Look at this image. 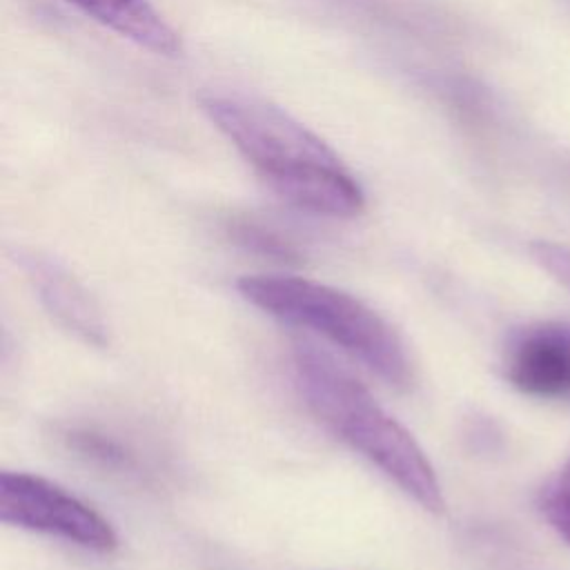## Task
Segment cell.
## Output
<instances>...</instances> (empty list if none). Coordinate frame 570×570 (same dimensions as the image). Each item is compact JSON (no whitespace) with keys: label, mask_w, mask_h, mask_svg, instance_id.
<instances>
[{"label":"cell","mask_w":570,"mask_h":570,"mask_svg":"<svg viewBox=\"0 0 570 570\" xmlns=\"http://www.w3.org/2000/svg\"><path fill=\"white\" fill-rule=\"evenodd\" d=\"M200 107L292 207L330 218H354L365 209V191L338 154L285 109L238 94L200 96Z\"/></svg>","instance_id":"obj_1"},{"label":"cell","mask_w":570,"mask_h":570,"mask_svg":"<svg viewBox=\"0 0 570 570\" xmlns=\"http://www.w3.org/2000/svg\"><path fill=\"white\" fill-rule=\"evenodd\" d=\"M292 370L309 412L428 512H443V488L423 448L374 394L327 352L294 345Z\"/></svg>","instance_id":"obj_2"},{"label":"cell","mask_w":570,"mask_h":570,"mask_svg":"<svg viewBox=\"0 0 570 570\" xmlns=\"http://www.w3.org/2000/svg\"><path fill=\"white\" fill-rule=\"evenodd\" d=\"M236 289L265 314L327 338L383 383L396 390L412 385L414 372L403 338L350 292L289 274H245Z\"/></svg>","instance_id":"obj_3"},{"label":"cell","mask_w":570,"mask_h":570,"mask_svg":"<svg viewBox=\"0 0 570 570\" xmlns=\"http://www.w3.org/2000/svg\"><path fill=\"white\" fill-rule=\"evenodd\" d=\"M0 519L7 525L49 534L91 552H114L118 534L109 519L62 485L29 472L0 474Z\"/></svg>","instance_id":"obj_4"},{"label":"cell","mask_w":570,"mask_h":570,"mask_svg":"<svg viewBox=\"0 0 570 570\" xmlns=\"http://www.w3.org/2000/svg\"><path fill=\"white\" fill-rule=\"evenodd\" d=\"M503 374L528 396H570V323L534 321L512 332L503 350Z\"/></svg>","instance_id":"obj_5"},{"label":"cell","mask_w":570,"mask_h":570,"mask_svg":"<svg viewBox=\"0 0 570 570\" xmlns=\"http://www.w3.org/2000/svg\"><path fill=\"white\" fill-rule=\"evenodd\" d=\"M22 267L40 303L62 330L87 345L105 347L109 343V330L98 303L69 269L40 254L24 256Z\"/></svg>","instance_id":"obj_6"},{"label":"cell","mask_w":570,"mask_h":570,"mask_svg":"<svg viewBox=\"0 0 570 570\" xmlns=\"http://www.w3.org/2000/svg\"><path fill=\"white\" fill-rule=\"evenodd\" d=\"M58 439L67 452L100 472L142 483L156 474L151 459L129 436L109 425L105 428L94 421L67 423L60 428Z\"/></svg>","instance_id":"obj_7"},{"label":"cell","mask_w":570,"mask_h":570,"mask_svg":"<svg viewBox=\"0 0 570 570\" xmlns=\"http://www.w3.org/2000/svg\"><path fill=\"white\" fill-rule=\"evenodd\" d=\"M98 24L158 56L183 51L178 33L149 0H67Z\"/></svg>","instance_id":"obj_8"},{"label":"cell","mask_w":570,"mask_h":570,"mask_svg":"<svg viewBox=\"0 0 570 570\" xmlns=\"http://www.w3.org/2000/svg\"><path fill=\"white\" fill-rule=\"evenodd\" d=\"M537 503L550 528L570 546V454L541 485Z\"/></svg>","instance_id":"obj_9"},{"label":"cell","mask_w":570,"mask_h":570,"mask_svg":"<svg viewBox=\"0 0 570 570\" xmlns=\"http://www.w3.org/2000/svg\"><path fill=\"white\" fill-rule=\"evenodd\" d=\"M234 236L240 245H245L247 249H254L258 254H265L269 258L276 261H285V263H296L301 258L298 249L283 238L281 234H276L274 229H267L263 225H254V223H238L234 227Z\"/></svg>","instance_id":"obj_10"},{"label":"cell","mask_w":570,"mask_h":570,"mask_svg":"<svg viewBox=\"0 0 570 570\" xmlns=\"http://www.w3.org/2000/svg\"><path fill=\"white\" fill-rule=\"evenodd\" d=\"M534 263L570 292V245L554 240H534L530 245Z\"/></svg>","instance_id":"obj_11"}]
</instances>
